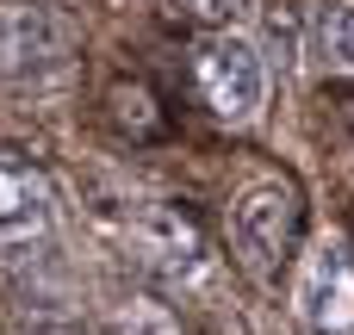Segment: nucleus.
Listing matches in <instances>:
<instances>
[{
  "label": "nucleus",
  "instance_id": "4",
  "mask_svg": "<svg viewBox=\"0 0 354 335\" xmlns=\"http://www.w3.org/2000/svg\"><path fill=\"white\" fill-rule=\"evenodd\" d=\"M292 305H299V323L311 335L354 329V249L348 242H324V249L305 261Z\"/></svg>",
  "mask_w": 354,
  "mask_h": 335
},
{
  "label": "nucleus",
  "instance_id": "5",
  "mask_svg": "<svg viewBox=\"0 0 354 335\" xmlns=\"http://www.w3.org/2000/svg\"><path fill=\"white\" fill-rule=\"evenodd\" d=\"M50 218H56L50 174L19 149H0V242H31L50 230Z\"/></svg>",
  "mask_w": 354,
  "mask_h": 335
},
{
  "label": "nucleus",
  "instance_id": "3",
  "mask_svg": "<svg viewBox=\"0 0 354 335\" xmlns=\"http://www.w3.org/2000/svg\"><path fill=\"white\" fill-rule=\"evenodd\" d=\"M193 81H199V99L224 118V124H249L261 112V93H268V75H261V56L230 37V31H212L199 50H193Z\"/></svg>",
  "mask_w": 354,
  "mask_h": 335
},
{
  "label": "nucleus",
  "instance_id": "7",
  "mask_svg": "<svg viewBox=\"0 0 354 335\" xmlns=\"http://www.w3.org/2000/svg\"><path fill=\"white\" fill-rule=\"evenodd\" d=\"M317 56L354 75V0H330L317 12Z\"/></svg>",
  "mask_w": 354,
  "mask_h": 335
},
{
  "label": "nucleus",
  "instance_id": "8",
  "mask_svg": "<svg viewBox=\"0 0 354 335\" xmlns=\"http://www.w3.org/2000/svg\"><path fill=\"white\" fill-rule=\"evenodd\" d=\"M174 12L199 19V25H230V19L249 12V0H174Z\"/></svg>",
  "mask_w": 354,
  "mask_h": 335
},
{
  "label": "nucleus",
  "instance_id": "2",
  "mask_svg": "<svg viewBox=\"0 0 354 335\" xmlns=\"http://www.w3.org/2000/svg\"><path fill=\"white\" fill-rule=\"evenodd\" d=\"M75 56V25L44 0H0V75L50 81Z\"/></svg>",
  "mask_w": 354,
  "mask_h": 335
},
{
  "label": "nucleus",
  "instance_id": "6",
  "mask_svg": "<svg viewBox=\"0 0 354 335\" xmlns=\"http://www.w3.org/2000/svg\"><path fill=\"white\" fill-rule=\"evenodd\" d=\"M131 242H137V255H143L149 267H168V274H180V267L199 261V230H193V218H180V211H168V205L131 211Z\"/></svg>",
  "mask_w": 354,
  "mask_h": 335
},
{
  "label": "nucleus",
  "instance_id": "1",
  "mask_svg": "<svg viewBox=\"0 0 354 335\" xmlns=\"http://www.w3.org/2000/svg\"><path fill=\"white\" fill-rule=\"evenodd\" d=\"M299 236H305V199L292 180H255L230 205V242L255 280H280V267L299 255Z\"/></svg>",
  "mask_w": 354,
  "mask_h": 335
}]
</instances>
